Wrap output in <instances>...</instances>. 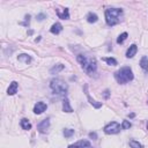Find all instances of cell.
Listing matches in <instances>:
<instances>
[{"label":"cell","mask_w":148,"mask_h":148,"mask_svg":"<svg viewBox=\"0 0 148 148\" xmlns=\"http://www.w3.org/2000/svg\"><path fill=\"white\" fill-rule=\"evenodd\" d=\"M136 51H138V46L135 44H132L126 51V58H133L136 54Z\"/></svg>","instance_id":"cell-11"},{"label":"cell","mask_w":148,"mask_h":148,"mask_svg":"<svg viewBox=\"0 0 148 148\" xmlns=\"http://www.w3.org/2000/svg\"><path fill=\"white\" fill-rule=\"evenodd\" d=\"M20 125H21V127H22L23 130H25V131H29V130L31 128V124L29 123V120H28L27 118H22L21 121H20Z\"/></svg>","instance_id":"cell-17"},{"label":"cell","mask_w":148,"mask_h":148,"mask_svg":"<svg viewBox=\"0 0 148 148\" xmlns=\"http://www.w3.org/2000/svg\"><path fill=\"white\" fill-rule=\"evenodd\" d=\"M147 128H148V124H147Z\"/></svg>","instance_id":"cell-28"},{"label":"cell","mask_w":148,"mask_h":148,"mask_svg":"<svg viewBox=\"0 0 148 148\" xmlns=\"http://www.w3.org/2000/svg\"><path fill=\"white\" fill-rule=\"evenodd\" d=\"M109 92H110L109 90H105V91H104V97H105V98H109Z\"/></svg>","instance_id":"cell-27"},{"label":"cell","mask_w":148,"mask_h":148,"mask_svg":"<svg viewBox=\"0 0 148 148\" xmlns=\"http://www.w3.org/2000/svg\"><path fill=\"white\" fill-rule=\"evenodd\" d=\"M61 30H62V25H61L59 22L54 23V24L51 27V29H50V31H51L52 34H54V35H58V34H59Z\"/></svg>","instance_id":"cell-15"},{"label":"cell","mask_w":148,"mask_h":148,"mask_svg":"<svg viewBox=\"0 0 148 148\" xmlns=\"http://www.w3.org/2000/svg\"><path fill=\"white\" fill-rule=\"evenodd\" d=\"M89 138H91V139L96 140V139H97V134H96L95 132H90V133H89Z\"/></svg>","instance_id":"cell-26"},{"label":"cell","mask_w":148,"mask_h":148,"mask_svg":"<svg viewBox=\"0 0 148 148\" xmlns=\"http://www.w3.org/2000/svg\"><path fill=\"white\" fill-rule=\"evenodd\" d=\"M97 20H98V16L95 14V13H88V15H87V21L89 22V23H95V22H97Z\"/></svg>","instance_id":"cell-19"},{"label":"cell","mask_w":148,"mask_h":148,"mask_svg":"<svg viewBox=\"0 0 148 148\" xmlns=\"http://www.w3.org/2000/svg\"><path fill=\"white\" fill-rule=\"evenodd\" d=\"M64 68H65V66H64L62 64H57V65H54V66L50 69V73H51V74H58V73L61 72Z\"/></svg>","instance_id":"cell-16"},{"label":"cell","mask_w":148,"mask_h":148,"mask_svg":"<svg viewBox=\"0 0 148 148\" xmlns=\"http://www.w3.org/2000/svg\"><path fill=\"white\" fill-rule=\"evenodd\" d=\"M17 60L18 61H22L24 64H30L31 62V57L29 54H25V53H22V54H18L17 56Z\"/></svg>","instance_id":"cell-14"},{"label":"cell","mask_w":148,"mask_h":148,"mask_svg":"<svg viewBox=\"0 0 148 148\" xmlns=\"http://www.w3.org/2000/svg\"><path fill=\"white\" fill-rule=\"evenodd\" d=\"M17 88H18V83L16 81H12L8 89H7V94L8 95H14L17 92Z\"/></svg>","instance_id":"cell-10"},{"label":"cell","mask_w":148,"mask_h":148,"mask_svg":"<svg viewBox=\"0 0 148 148\" xmlns=\"http://www.w3.org/2000/svg\"><path fill=\"white\" fill-rule=\"evenodd\" d=\"M49 127H50V119H49V118L42 120V121L37 125V130H38L39 133H46L47 130H49Z\"/></svg>","instance_id":"cell-6"},{"label":"cell","mask_w":148,"mask_h":148,"mask_svg":"<svg viewBox=\"0 0 148 148\" xmlns=\"http://www.w3.org/2000/svg\"><path fill=\"white\" fill-rule=\"evenodd\" d=\"M84 94H86V96H87L89 103H90L95 109H99V108L102 106V103H97L95 99H92V98L90 97V95H89V92H88V86H87V84H84Z\"/></svg>","instance_id":"cell-9"},{"label":"cell","mask_w":148,"mask_h":148,"mask_svg":"<svg viewBox=\"0 0 148 148\" xmlns=\"http://www.w3.org/2000/svg\"><path fill=\"white\" fill-rule=\"evenodd\" d=\"M73 134H74V130H72V128H66V130H64V135H65V138H71Z\"/></svg>","instance_id":"cell-22"},{"label":"cell","mask_w":148,"mask_h":148,"mask_svg":"<svg viewBox=\"0 0 148 148\" xmlns=\"http://www.w3.org/2000/svg\"><path fill=\"white\" fill-rule=\"evenodd\" d=\"M120 131V125L117 121H111L104 127V132L106 134H116Z\"/></svg>","instance_id":"cell-5"},{"label":"cell","mask_w":148,"mask_h":148,"mask_svg":"<svg viewBox=\"0 0 148 148\" xmlns=\"http://www.w3.org/2000/svg\"><path fill=\"white\" fill-rule=\"evenodd\" d=\"M103 60L108 64V65H111V66H116L117 65V60L114 59V58H103Z\"/></svg>","instance_id":"cell-21"},{"label":"cell","mask_w":148,"mask_h":148,"mask_svg":"<svg viewBox=\"0 0 148 148\" xmlns=\"http://www.w3.org/2000/svg\"><path fill=\"white\" fill-rule=\"evenodd\" d=\"M46 108H47V105L44 102H37L35 104V106H34V112L36 114H40L46 110Z\"/></svg>","instance_id":"cell-8"},{"label":"cell","mask_w":148,"mask_h":148,"mask_svg":"<svg viewBox=\"0 0 148 148\" xmlns=\"http://www.w3.org/2000/svg\"><path fill=\"white\" fill-rule=\"evenodd\" d=\"M133 77H134V75L130 67H121L119 71H117L114 73V79L120 84H125V83L132 81Z\"/></svg>","instance_id":"cell-2"},{"label":"cell","mask_w":148,"mask_h":148,"mask_svg":"<svg viewBox=\"0 0 148 148\" xmlns=\"http://www.w3.org/2000/svg\"><path fill=\"white\" fill-rule=\"evenodd\" d=\"M62 111L64 112H67V113L73 112V108L71 106L68 98H64V101H62Z\"/></svg>","instance_id":"cell-13"},{"label":"cell","mask_w":148,"mask_h":148,"mask_svg":"<svg viewBox=\"0 0 148 148\" xmlns=\"http://www.w3.org/2000/svg\"><path fill=\"white\" fill-rule=\"evenodd\" d=\"M77 61L80 62L82 69L88 73V74H92L96 68H97V64H96V60L91 57H87V56H83V54H79L76 57Z\"/></svg>","instance_id":"cell-1"},{"label":"cell","mask_w":148,"mask_h":148,"mask_svg":"<svg viewBox=\"0 0 148 148\" xmlns=\"http://www.w3.org/2000/svg\"><path fill=\"white\" fill-rule=\"evenodd\" d=\"M90 146L91 145H90V142L88 140H80V141L68 146L67 148H90Z\"/></svg>","instance_id":"cell-7"},{"label":"cell","mask_w":148,"mask_h":148,"mask_svg":"<svg viewBox=\"0 0 148 148\" xmlns=\"http://www.w3.org/2000/svg\"><path fill=\"white\" fill-rule=\"evenodd\" d=\"M50 88L52 89L53 94L57 95H65L67 92V84L61 79H52L50 81Z\"/></svg>","instance_id":"cell-4"},{"label":"cell","mask_w":148,"mask_h":148,"mask_svg":"<svg viewBox=\"0 0 148 148\" xmlns=\"http://www.w3.org/2000/svg\"><path fill=\"white\" fill-rule=\"evenodd\" d=\"M140 67L145 71V72H148V58L146 56H143L140 60Z\"/></svg>","instance_id":"cell-18"},{"label":"cell","mask_w":148,"mask_h":148,"mask_svg":"<svg viewBox=\"0 0 148 148\" xmlns=\"http://www.w3.org/2000/svg\"><path fill=\"white\" fill-rule=\"evenodd\" d=\"M123 14V10L120 8H109L105 10V21L106 24L110 27L116 25L120 21V15Z\"/></svg>","instance_id":"cell-3"},{"label":"cell","mask_w":148,"mask_h":148,"mask_svg":"<svg viewBox=\"0 0 148 148\" xmlns=\"http://www.w3.org/2000/svg\"><path fill=\"white\" fill-rule=\"evenodd\" d=\"M57 15L59 18H62V20H67L69 18V13H68V9L67 8H64V9H57Z\"/></svg>","instance_id":"cell-12"},{"label":"cell","mask_w":148,"mask_h":148,"mask_svg":"<svg viewBox=\"0 0 148 148\" xmlns=\"http://www.w3.org/2000/svg\"><path fill=\"white\" fill-rule=\"evenodd\" d=\"M130 146H131L132 148H141V143H139V142L135 141V140H131V141H130Z\"/></svg>","instance_id":"cell-23"},{"label":"cell","mask_w":148,"mask_h":148,"mask_svg":"<svg viewBox=\"0 0 148 148\" xmlns=\"http://www.w3.org/2000/svg\"><path fill=\"white\" fill-rule=\"evenodd\" d=\"M127 32H123V34H120L119 36H118V38H117V43L118 44H123L124 43V40L127 38Z\"/></svg>","instance_id":"cell-20"},{"label":"cell","mask_w":148,"mask_h":148,"mask_svg":"<svg viewBox=\"0 0 148 148\" xmlns=\"http://www.w3.org/2000/svg\"><path fill=\"white\" fill-rule=\"evenodd\" d=\"M131 126H132V124H131L128 120H124L123 124H121V128H123V130H128Z\"/></svg>","instance_id":"cell-24"},{"label":"cell","mask_w":148,"mask_h":148,"mask_svg":"<svg viewBox=\"0 0 148 148\" xmlns=\"http://www.w3.org/2000/svg\"><path fill=\"white\" fill-rule=\"evenodd\" d=\"M44 18H46V15H45V14L40 13V14H38V15H37V20H38V21H43Z\"/></svg>","instance_id":"cell-25"}]
</instances>
